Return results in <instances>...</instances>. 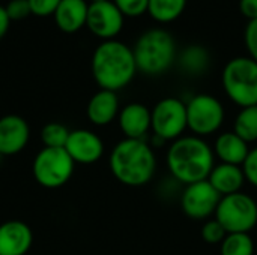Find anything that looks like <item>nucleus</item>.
<instances>
[{"instance_id":"obj_18","label":"nucleus","mask_w":257,"mask_h":255,"mask_svg":"<svg viewBox=\"0 0 257 255\" xmlns=\"http://www.w3.org/2000/svg\"><path fill=\"white\" fill-rule=\"evenodd\" d=\"M208 180L221 197H226L239 192V189L245 182V176H244V170L239 165L221 162L220 165H215L212 168Z\"/></svg>"},{"instance_id":"obj_29","label":"nucleus","mask_w":257,"mask_h":255,"mask_svg":"<svg viewBox=\"0 0 257 255\" xmlns=\"http://www.w3.org/2000/svg\"><path fill=\"white\" fill-rule=\"evenodd\" d=\"M244 41L248 50V56L257 62V20L248 21L244 32Z\"/></svg>"},{"instance_id":"obj_11","label":"nucleus","mask_w":257,"mask_h":255,"mask_svg":"<svg viewBox=\"0 0 257 255\" xmlns=\"http://www.w3.org/2000/svg\"><path fill=\"white\" fill-rule=\"evenodd\" d=\"M221 195L214 189L209 180L197 182L193 185H187L181 206L187 216L193 219H206L209 215L215 213Z\"/></svg>"},{"instance_id":"obj_7","label":"nucleus","mask_w":257,"mask_h":255,"mask_svg":"<svg viewBox=\"0 0 257 255\" xmlns=\"http://www.w3.org/2000/svg\"><path fill=\"white\" fill-rule=\"evenodd\" d=\"M75 162L65 149L44 147L33 161L35 180L48 189H56L69 182L74 174Z\"/></svg>"},{"instance_id":"obj_23","label":"nucleus","mask_w":257,"mask_h":255,"mask_svg":"<svg viewBox=\"0 0 257 255\" xmlns=\"http://www.w3.org/2000/svg\"><path fill=\"white\" fill-rule=\"evenodd\" d=\"M221 255H254V243L248 233H230L221 242Z\"/></svg>"},{"instance_id":"obj_32","label":"nucleus","mask_w":257,"mask_h":255,"mask_svg":"<svg viewBox=\"0 0 257 255\" xmlns=\"http://www.w3.org/2000/svg\"><path fill=\"white\" fill-rule=\"evenodd\" d=\"M9 26H11V20L6 14V9L5 6H0V39L8 33Z\"/></svg>"},{"instance_id":"obj_3","label":"nucleus","mask_w":257,"mask_h":255,"mask_svg":"<svg viewBox=\"0 0 257 255\" xmlns=\"http://www.w3.org/2000/svg\"><path fill=\"white\" fill-rule=\"evenodd\" d=\"M110 170L126 186H143L152 180L157 170V159L146 141L125 138L110 153Z\"/></svg>"},{"instance_id":"obj_10","label":"nucleus","mask_w":257,"mask_h":255,"mask_svg":"<svg viewBox=\"0 0 257 255\" xmlns=\"http://www.w3.org/2000/svg\"><path fill=\"white\" fill-rule=\"evenodd\" d=\"M125 15L113 3V0L93 2L89 3L86 27L99 39L111 41L114 39L123 27Z\"/></svg>"},{"instance_id":"obj_24","label":"nucleus","mask_w":257,"mask_h":255,"mask_svg":"<svg viewBox=\"0 0 257 255\" xmlns=\"http://www.w3.org/2000/svg\"><path fill=\"white\" fill-rule=\"evenodd\" d=\"M71 131L59 123V122H51L47 123L42 131H41V140L44 143V147H51V149H65L68 138H69Z\"/></svg>"},{"instance_id":"obj_25","label":"nucleus","mask_w":257,"mask_h":255,"mask_svg":"<svg viewBox=\"0 0 257 255\" xmlns=\"http://www.w3.org/2000/svg\"><path fill=\"white\" fill-rule=\"evenodd\" d=\"M226 236H227V231L223 228V225L217 219L208 221L202 228V237L209 245H218V243L221 245Z\"/></svg>"},{"instance_id":"obj_2","label":"nucleus","mask_w":257,"mask_h":255,"mask_svg":"<svg viewBox=\"0 0 257 255\" xmlns=\"http://www.w3.org/2000/svg\"><path fill=\"white\" fill-rule=\"evenodd\" d=\"M137 72L133 48L120 41L101 42L92 56V75L104 90L117 92L126 87Z\"/></svg>"},{"instance_id":"obj_28","label":"nucleus","mask_w":257,"mask_h":255,"mask_svg":"<svg viewBox=\"0 0 257 255\" xmlns=\"http://www.w3.org/2000/svg\"><path fill=\"white\" fill-rule=\"evenodd\" d=\"M30 6V12L36 17H48L53 15L62 0H27Z\"/></svg>"},{"instance_id":"obj_15","label":"nucleus","mask_w":257,"mask_h":255,"mask_svg":"<svg viewBox=\"0 0 257 255\" xmlns=\"http://www.w3.org/2000/svg\"><path fill=\"white\" fill-rule=\"evenodd\" d=\"M119 126L126 138L143 140L152 126L151 110L139 102L125 105L119 111Z\"/></svg>"},{"instance_id":"obj_17","label":"nucleus","mask_w":257,"mask_h":255,"mask_svg":"<svg viewBox=\"0 0 257 255\" xmlns=\"http://www.w3.org/2000/svg\"><path fill=\"white\" fill-rule=\"evenodd\" d=\"M87 119L96 126H105L119 116V98L116 92L101 89L87 104Z\"/></svg>"},{"instance_id":"obj_6","label":"nucleus","mask_w":257,"mask_h":255,"mask_svg":"<svg viewBox=\"0 0 257 255\" xmlns=\"http://www.w3.org/2000/svg\"><path fill=\"white\" fill-rule=\"evenodd\" d=\"M215 219L230 233H250L257 224V203L247 194L236 192L221 197Z\"/></svg>"},{"instance_id":"obj_4","label":"nucleus","mask_w":257,"mask_h":255,"mask_svg":"<svg viewBox=\"0 0 257 255\" xmlns=\"http://www.w3.org/2000/svg\"><path fill=\"white\" fill-rule=\"evenodd\" d=\"M133 53L137 71L146 75H160L169 71L176 60V41L164 29H149L140 35Z\"/></svg>"},{"instance_id":"obj_16","label":"nucleus","mask_w":257,"mask_h":255,"mask_svg":"<svg viewBox=\"0 0 257 255\" xmlns=\"http://www.w3.org/2000/svg\"><path fill=\"white\" fill-rule=\"evenodd\" d=\"M87 11L89 3L86 0H62L53 18L63 33H77L86 26Z\"/></svg>"},{"instance_id":"obj_34","label":"nucleus","mask_w":257,"mask_h":255,"mask_svg":"<svg viewBox=\"0 0 257 255\" xmlns=\"http://www.w3.org/2000/svg\"><path fill=\"white\" fill-rule=\"evenodd\" d=\"M2 159H3V155L0 153V162H2Z\"/></svg>"},{"instance_id":"obj_9","label":"nucleus","mask_w":257,"mask_h":255,"mask_svg":"<svg viewBox=\"0 0 257 255\" xmlns=\"http://www.w3.org/2000/svg\"><path fill=\"white\" fill-rule=\"evenodd\" d=\"M187 122L196 137H206L217 132L224 122V107L212 95L200 93L187 104Z\"/></svg>"},{"instance_id":"obj_33","label":"nucleus","mask_w":257,"mask_h":255,"mask_svg":"<svg viewBox=\"0 0 257 255\" xmlns=\"http://www.w3.org/2000/svg\"><path fill=\"white\" fill-rule=\"evenodd\" d=\"M93 2H104V0H90V3H93Z\"/></svg>"},{"instance_id":"obj_31","label":"nucleus","mask_w":257,"mask_h":255,"mask_svg":"<svg viewBox=\"0 0 257 255\" xmlns=\"http://www.w3.org/2000/svg\"><path fill=\"white\" fill-rule=\"evenodd\" d=\"M239 11L248 21L257 20V0H239Z\"/></svg>"},{"instance_id":"obj_26","label":"nucleus","mask_w":257,"mask_h":255,"mask_svg":"<svg viewBox=\"0 0 257 255\" xmlns=\"http://www.w3.org/2000/svg\"><path fill=\"white\" fill-rule=\"evenodd\" d=\"M125 17H139L148 12L149 0H113Z\"/></svg>"},{"instance_id":"obj_22","label":"nucleus","mask_w":257,"mask_h":255,"mask_svg":"<svg viewBox=\"0 0 257 255\" xmlns=\"http://www.w3.org/2000/svg\"><path fill=\"white\" fill-rule=\"evenodd\" d=\"M179 60H181V66L185 71L191 74H200L206 69L209 63V54L200 45H190L182 51Z\"/></svg>"},{"instance_id":"obj_27","label":"nucleus","mask_w":257,"mask_h":255,"mask_svg":"<svg viewBox=\"0 0 257 255\" xmlns=\"http://www.w3.org/2000/svg\"><path fill=\"white\" fill-rule=\"evenodd\" d=\"M5 9L11 21H20L32 14L27 0H9Z\"/></svg>"},{"instance_id":"obj_30","label":"nucleus","mask_w":257,"mask_h":255,"mask_svg":"<svg viewBox=\"0 0 257 255\" xmlns=\"http://www.w3.org/2000/svg\"><path fill=\"white\" fill-rule=\"evenodd\" d=\"M242 170H244L245 180L257 188V147L250 150L245 162L242 164Z\"/></svg>"},{"instance_id":"obj_19","label":"nucleus","mask_w":257,"mask_h":255,"mask_svg":"<svg viewBox=\"0 0 257 255\" xmlns=\"http://www.w3.org/2000/svg\"><path fill=\"white\" fill-rule=\"evenodd\" d=\"M214 153L221 159L223 164L242 165L250 153L248 143H245L235 132H223L217 137Z\"/></svg>"},{"instance_id":"obj_20","label":"nucleus","mask_w":257,"mask_h":255,"mask_svg":"<svg viewBox=\"0 0 257 255\" xmlns=\"http://www.w3.org/2000/svg\"><path fill=\"white\" fill-rule=\"evenodd\" d=\"M187 8V0H149V15L161 24L178 20Z\"/></svg>"},{"instance_id":"obj_8","label":"nucleus","mask_w":257,"mask_h":255,"mask_svg":"<svg viewBox=\"0 0 257 255\" xmlns=\"http://www.w3.org/2000/svg\"><path fill=\"white\" fill-rule=\"evenodd\" d=\"M151 119L154 135L161 141L178 140L188 128L187 104L178 98H164L152 110Z\"/></svg>"},{"instance_id":"obj_21","label":"nucleus","mask_w":257,"mask_h":255,"mask_svg":"<svg viewBox=\"0 0 257 255\" xmlns=\"http://www.w3.org/2000/svg\"><path fill=\"white\" fill-rule=\"evenodd\" d=\"M233 132L248 144L257 141V105L245 107L238 113Z\"/></svg>"},{"instance_id":"obj_14","label":"nucleus","mask_w":257,"mask_h":255,"mask_svg":"<svg viewBox=\"0 0 257 255\" xmlns=\"http://www.w3.org/2000/svg\"><path fill=\"white\" fill-rule=\"evenodd\" d=\"M33 243V233L23 221H6L0 225V255H26Z\"/></svg>"},{"instance_id":"obj_1","label":"nucleus","mask_w":257,"mask_h":255,"mask_svg":"<svg viewBox=\"0 0 257 255\" xmlns=\"http://www.w3.org/2000/svg\"><path fill=\"white\" fill-rule=\"evenodd\" d=\"M167 168L184 185L208 180L214 165V150L196 135L181 137L167 150Z\"/></svg>"},{"instance_id":"obj_13","label":"nucleus","mask_w":257,"mask_h":255,"mask_svg":"<svg viewBox=\"0 0 257 255\" xmlns=\"http://www.w3.org/2000/svg\"><path fill=\"white\" fill-rule=\"evenodd\" d=\"M29 138L30 129L23 117L8 114L0 119V153L3 156L20 153L27 146Z\"/></svg>"},{"instance_id":"obj_12","label":"nucleus","mask_w":257,"mask_h":255,"mask_svg":"<svg viewBox=\"0 0 257 255\" xmlns=\"http://www.w3.org/2000/svg\"><path fill=\"white\" fill-rule=\"evenodd\" d=\"M65 150L75 164L89 165L101 159L104 153V143L89 129H75L71 131Z\"/></svg>"},{"instance_id":"obj_5","label":"nucleus","mask_w":257,"mask_h":255,"mask_svg":"<svg viewBox=\"0 0 257 255\" xmlns=\"http://www.w3.org/2000/svg\"><path fill=\"white\" fill-rule=\"evenodd\" d=\"M226 95L241 108L257 105V62L250 56L229 60L223 69Z\"/></svg>"}]
</instances>
